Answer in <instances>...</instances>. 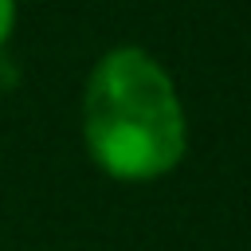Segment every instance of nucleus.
<instances>
[{
  "mask_svg": "<svg viewBox=\"0 0 251 251\" xmlns=\"http://www.w3.org/2000/svg\"><path fill=\"white\" fill-rule=\"evenodd\" d=\"M82 149L98 173L122 184H153L188 153V110L169 67L137 47L102 51L78 102Z\"/></svg>",
  "mask_w": 251,
  "mask_h": 251,
  "instance_id": "nucleus-1",
  "label": "nucleus"
},
{
  "mask_svg": "<svg viewBox=\"0 0 251 251\" xmlns=\"http://www.w3.org/2000/svg\"><path fill=\"white\" fill-rule=\"evenodd\" d=\"M16 20H20V0H0V51L8 47L16 31Z\"/></svg>",
  "mask_w": 251,
  "mask_h": 251,
  "instance_id": "nucleus-2",
  "label": "nucleus"
},
{
  "mask_svg": "<svg viewBox=\"0 0 251 251\" xmlns=\"http://www.w3.org/2000/svg\"><path fill=\"white\" fill-rule=\"evenodd\" d=\"M16 78H20V67H12V59L0 51V94H4V90H8Z\"/></svg>",
  "mask_w": 251,
  "mask_h": 251,
  "instance_id": "nucleus-3",
  "label": "nucleus"
}]
</instances>
